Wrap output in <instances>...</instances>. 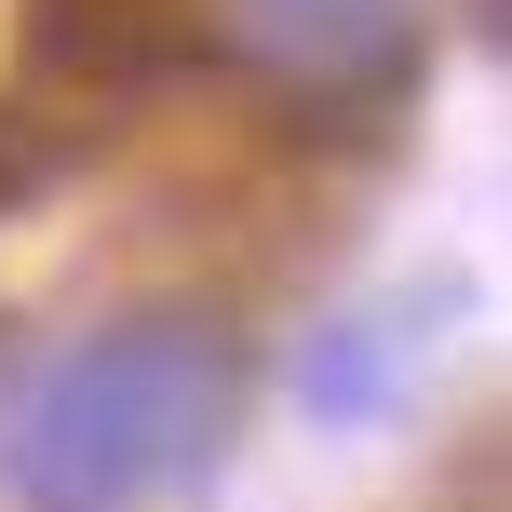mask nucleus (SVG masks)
<instances>
[{"instance_id": "obj_3", "label": "nucleus", "mask_w": 512, "mask_h": 512, "mask_svg": "<svg viewBox=\"0 0 512 512\" xmlns=\"http://www.w3.org/2000/svg\"><path fill=\"white\" fill-rule=\"evenodd\" d=\"M27 41V81L41 95H162V81H189L216 54V27L189 14V0H27L14 14Z\"/></svg>"}, {"instance_id": "obj_2", "label": "nucleus", "mask_w": 512, "mask_h": 512, "mask_svg": "<svg viewBox=\"0 0 512 512\" xmlns=\"http://www.w3.org/2000/svg\"><path fill=\"white\" fill-rule=\"evenodd\" d=\"M216 41L310 122H391L418 81V0H216Z\"/></svg>"}, {"instance_id": "obj_1", "label": "nucleus", "mask_w": 512, "mask_h": 512, "mask_svg": "<svg viewBox=\"0 0 512 512\" xmlns=\"http://www.w3.org/2000/svg\"><path fill=\"white\" fill-rule=\"evenodd\" d=\"M230 418H243V337L216 310H122L27 378L0 432V486L14 512H149L230 445Z\"/></svg>"}, {"instance_id": "obj_4", "label": "nucleus", "mask_w": 512, "mask_h": 512, "mask_svg": "<svg viewBox=\"0 0 512 512\" xmlns=\"http://www.w3.org/2000/svg\"><path fill=\"white\" fill-rule=\"evenodd\" d=\"M41 176H54V122H27V108H0V203H27Z\"/></svg>"}]
</instances>
